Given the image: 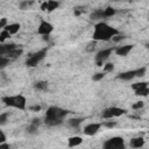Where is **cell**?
<instances>
[{
    "instance_id": "obj_19",
    "label": "cell",
    "mask_w": 149,
    "mask_h": 149,
    "mask_svg": "<svg viewBox=\"0 0 149 149\" xmlns=\"http://www.w3.org/2000/svg\"><path fill=\"white\" fill-rule=\"evenodd\" d=\"M90 17H91V20H100V19H105V17H104L102 9H95L93 13H91Z\"/></svg>"
},
{
    "instance_id": "obj_9",
    "label": "cell",
    "mask_w": 149,
    "mask_h": 149,
    "mask_svg": "<svg viewBox=\"0 0 149 149\" xmlns=\"http://www.w3.org/2000/svg\"><path fill=\"white\" fill-rule=\"evenodd\" d=\"M100 127H101V123L92 122V123H88V125H86V126L84 127V130H83V132H84V134H85V135L92 136V135H94V134H97V133L99 132Z\"/></svg>"
},
{
    "instance_id": "obj_2",
    "label": "cell",
    "mask_w": 149,
    "mask_h": 149,
    "mask_svg": "<svg viewBox=\"0 0 149 149\" xmlns=\"http://www.w3.org/2000/svg\"><path fill=\"white\" fill-rule=\"evenodd\" d=\"M69 111L64 109V108H61L58 106H50L47 112H45V116H44V122L48 125V126H59L63 123V120L64 118L68 115Z\"/></svg>"
},
{
    "instance_id": "obj_13",
    "label": "cell",
    "mask_w": 149,
    "mask_h": 149,
    "mask_svg": "<svg viewBox=\"0 0 149 149\" xmlns=\"http://www.w3.org/2000/svg\"><path fill=\"white\" fill-rule=\"evenodd\" d=\"M134 77H135V70L125 71V72H121V73H119L116 76V78L121 79V80H132Z\"/></svg>"
},
{
    "instance_id": "obj_31",
    "label": "cell",
    "mask_w": 149,
    "mask_h": 149,
    "mask_svg": "<svg viewBox=\"0 0 149 149\" xmlns=\"http://www.w3.org/2000/svg\"><path fill=\"white\" fill-rule=\"evenodd\" d=\"M147 69L146 68H140L137 70H135V77H143L146 74Z\"/></svg>"
},
{
    "instance_id": "obj_37",
    "label": "cell",
    "mask_w": 149,
    "mask_h": 149,
    "mask_svg": "<svg viewBox=\"0 0 149 149\" xmlns=\"http://www.w3.org/2000/svg\"><path fill=\"white\" fill-rule=\"evenodd\" d=\"M123 38H125V36H123V35H121V34H119V35L114 36L112 40H113V41H115V42H118V41H120V40H123Z\"/></svg>"
},
{
    "instance_id": "obj_18",
    "label": "cell",
    "mask_w": 149,
    "mask_h": 149,
    "mask_svg": "<svg viewBox=\"0 0 149 149\" xmlns=\"http://www.w3.org/2000/svg\"><path fill=\"white\" fill-rule=\"evenodd\" d=\"M22 52H23V50H22L21 48H15L14 50H12V51L7 55V57H8L9 59H12V58H17V57H20V56L22 55Z\"/></svg>"
},
{
    "instance_id": "obj_30",
    "label": "cell",
    "mask_w": 149,
    "mask_h": 149,
    "mask_svg": "<svg viewBox=\"0 0 149 149\" xmlns=\"http://www.w3.org/2000/svg\"><path fill=\"white\" fill-rule=\"evenodd\" d=\"M104 77H105V73H104V72H97V73H94V74L92 76V79H93L94 81H99V80H101Z\"/></svg>"
},
{
    "instance_id": "obj_1",
    "label": "cell",
    "mask_w": 149,
    "mask_h": 149,
    "mask_svg": "<svg viewBox=\"0 0 149 149\" xmlns=\"http://www.w3.org/2000/svg\"><path fill=\"white\" fill-rule=\"evenodd\" d=\"M119 34H120V31L116 28H114V27L107 24L106 22L101 21V22H98L94 26L92 37H93L94 41H105L106 42V41L112 40L114 36H116Z\"/></svg>"
},
{
    "instance_id": "obj_7",
    "label": "cell",
    "mask_w": 149,
    "mask_h": 149,
    "mask_svg": "<svg viewBox=\"0 0 149 149\" xmlns=\"http://www.w3.org/2000/svg\"><path fill=\"white\" fill-rule=\"evenodd\" d=\"M113 51H114L113 48H106V49L99 50V51L95 54V63H97L99 66H101V65L105 63V61L108 59V57L112 55Z\"/></svg>"
},
{
    "instance_id": "obj_32",
    "label": "cell",
    "mask_w": 149,
    "mask_h": 149,
    "mask_svg": "<svg viewBox=\"0 0 149 149\" xmlns=\"http://www.w3.org/2000/svg\"><path fill=\"white\" fill-rule=\"evenodd\" d=\"M101 126H105L106 128H114L116 126V121H105L101 123Z\"/></svg>"
},
{
    "instance_id": "obj_20",
    "label": "cell",
    "mask_w": 149,
    "mask_h": 149,
    "mask_svg": "<svg viewBox=\"0 0 149 149\" xmlns=\"http://www.w3.org/2000/svg\"><path fill=\"white\" fill-rule=\"evenodd\" d=\"M34 88L37 90V91H45V90L48 88V83H47V81H43V80L36 81V83L34 84Z\"/></svg>"
},
{
    "instance_id": "obj_23",
    "label": "cell",
    "mask_w": 149,
    "mask_h": 149,
    "mask_svg": "<svg viewBox=\"0 0 149 149\" xmlns=\"http://www.w3.org/2000/svg\"><path fill=\"white\" fill-rule=\"evenodd\" d=\"M144 87H148V83L147 81H141V83H134L132 85V88L134 91H137V90H141V88H144Z\"/></svg>"
},
{
    "instance_id": "obj_22",
    "label": "cell",
    "mask_w": 149,
    "mask_h": 149,
    "mask_svg": "<svg viewBox=\"0 0 149 149\" xmlns=\"http://www.w3.org/2000/svg\"><path fill=\"white\" fill-rule=\"evenodd\" d=\"M27 133L28 134H30V135H35V134H37V132H38V126H36V125H33V123H29L28 126H27Z\"/></svg>"
},
{
    "instance_id": "obj_26",
    "label": "cell",
    "mask_w": 149,
    "mask_h": 149,
    "mask_svg": "<svg viewBox=\"0 0 149 149\" xmlns=\"http://www.w3.org/2000/svg\"><path fill=\"white\" fill-rule=\"evenodd\" d=\"M136 95H141V97H147L148 93H149V88L148 87H144V88H141V90H137V91H134Z\"/></svg>"
},
{
    "instance_id": "obj_17",
    "label": "cell",
    "mask_w": 149,
    "mask_h": 149,
    "mask_svg": "<svg viewBox=\"0 0 149 149\" xmlns=\"http://www.w3.org/2000/svg\"><path fill=\"white\" fill-rule=\"evenodd\" d=\"M81 142H83V139H81L80 136H71V137H69V140H68V144H69L70 148L77 147V146L81 144Z\"/></svg>"
},
{
    "instance_id": "obj_15",
    "label": "cell",
    "mask_w": 149,
    "mask_h": 149,
    "mask_svg": "<svg viewBox=\"0 0 149 149\" xmlns=\"http://www.w3.org/2000/svg\"><path fill=\"white\" fill-rule=\"evenodd\" d=\"M129 146L132 148H135V149H139V148H142L144 146V139L143 137H134L130 140L129 142Z\"/></svg>"
},
{
    "instance_id": "obj_6",
    "label": "cell",
    "mask_w": 149,
    "mask_h": 149,
    "mask_svg": "<svg viewBox=\"0 0 149 149\" xmlns=\"http://www.w3.org/2000/svg\"><path fill=\"white\" fill-rule=\"evenodd\" d=\"M126 114V111L123 108H120V107H115V106H112V107H108V108H105L101 113L102 118L104 119H113V118H119L121 115Z\"/></svg>"
},
{
    "instance_id": "obj_24",
    "label": "cell",
    "mask_w": 149,
    "mask_h": 149,
    "mask_svg": "<svg viewBox=\"0 0 149 149\" xmlns=\"http://www.w3.org/2000/svg\"><path fill=\"white\" fill-rule=\"evenodd\" d=\"M10 63V59L7 56H0V69L6 68Z\"/></svg>"
},
{
    "instance_id": "obj_12",
    "label": "cell",
    "mask_w": 149,
    "mask_h": 149,
    "mask_svg": "<svg viewBox=\"0 0 149 149\" xmlns=\"http://www.w3.org/2000/svg\"><path fill=\"white\" fill-rule=\"evenodd\" d=\"M133 48H134V44H126V45H121V47H118L116 49H114V52L118 56H126L132 51Z\"/></svg>"
},
{
    "instance_id": "obj_4",
    "label": "cell",
    "mask_w": 149,
    "mask_h": 149,
    "mask_svg": "<svg viewBox=\"0 0 149 149\" xmlns=\"http://www.w3.org/2000/svg\"><path fill=\"white\" fill-rule=\"evenodd\" d=\"M102 149H126L125 140L121 136H113L104 142Z\"/></svg>"
},
{
    "instance_id": "obj_16",
    "label": "cell",
    "mask_w": 149,
    "mask_h": 149,
    "mask_svg": "<svg viewBox=\"0 0 149 149\" xmlns=\"http://www.w3.org/2000/svg\"><path fill=\"white\" fill-rule=\"evenodd\" d=\"M84 121L83 118H72V119H69L68 120V126L71 127V128H79V126L81 125V122Z\"/></svg>"
},
{
    "instance_id": "obj_10",
    "label": "cell",
    "mask_w": 149,
    "mask_h": 149,
    "mask_svg": "<svg viewBox=\"0 0 149 149\" xmlns=\"http://www.w3.org/2000/svg\"><path fill=\"white\" fill-rule=\"evenodd\" d=\"M59 7V2L58 1H44L41 3V9L42 10H48V12H52L55 9H57Z\"/></svg>"
},
{
    "instance_id": "obj_14",
    "label": "cell",
    "mask_w": 149,
    "mask_h": 149,
    "mask_svg": "<svg viewBox=\"0 0 149 149\" xmlns=\"http://www.w3.org/2000/svg\"><path fill=\"white\" fill-rule=\"evenodd\" d=\"M20 28H21L20 23H9V24H7L3 29H5L9 35H15V34L20 30Z\"/></svg>"
},
{
    "instance_id": "obj_34",
    "label": "cell",
    "mask_w": 149,
    "mask_h": 149,
    "mask_svg": "<svg viewBox=\"0 0 149 149\" xmlns=\"http://www.w3.org/2000/svg\"><path fill=\"white\" fill-rule=\"evenodd\" d=\"M41 108H42V107H41L40 105H34V106H30V107H29V109L33 111V112H40Z\"/></svg>"
},
{
    "instance_id": "obj_27",
    "label": "cell",
    "mask_w": 149,
    "mask_h": 149,
    "mask_svg": "<svg viewBox=\"0 0 149 149\" xmlns=\"http://www.w3.org/2000/svg\"><path fill=\"white\" fill-rule=\"evenodd\" d=\"M8 37H10V35H9L5 29H2V30L0 31V43H3Z\"/></svg>"
},
{
    "instance_id": "obj_8",
    "label": "cell",
    "mask_w": 149,
    "mask_h": 149,
    "mask_svg": "<svg viewBox=\"0 0 149 149\" xmlns=\"http://www.w3.org/2000/svg\"><path fill=\"white\" fill-rule=\"evenodd\" d=\"M54 30V26L48 22V21H41V23L38 24V28H37V33L44 37L49 36Z\"/></svg>"
},
{
    "instance_id": "obj_36",
    "label": "cell",
    "mask_w": 149,
    "mask_h": 149,
    "mask_svg": "<svg viewBox=\"0 0 149 149\" xmlns=\"http://www.w3.org/2000/svg\"><path fill=\"white\" fill-rule=\"evenodd\" d=\"M7 24H8V23H7V19H5V17H3V19H1V20H0V28H2V29H3Z\"/></svg>"
},
{
    "instance_id": "obj_25",
    "label": "cell",
    "mask_w": 149,
    "mask_h": 149,
    "mask_svg": "<svg viewBox=\"0 0 149 149\" xmlns=\"http://www.w3.org/2000/svg\"><path fill=\"white\" fill-rule=\"evenodd\" d=\"M33 5H34V1H21L19 3V7H20V9H28Z\"/></svg>"
},
{
    "instance_id": "obj_38",
    "label": "cell",
    "mask_w": 149,
    "mask_h": 149,
    "mask_svg": "<svg viewBox=\"0 0 149 149\" xmlns=\"http://www.w3.org/2000/svg\"><path fill=\"white\" fill-rule=\"evenodd\" d=\"M30 123H33V125H36V126H38V125H40V119H38V118H35V119H33V120L30 121Z\"/></svg>"
},
{
    "instance_id": "obj_29",
    "label": "cell",
    "mask_w": 149,
    "mask_h": 149,
    "mask_svg": "<svg viewBox=\"0 0 149 149\" xmlns=\"http://www.w3.org/2000/svg\"><path fill=\"white\" fill-rule=\"evenodd\" d=\"M8 113L7 112H5V113H1L0 114V126H2V125H5L6 122H7V120H8Z\"/></svg>"
},
{
    "instance_id": "obj_3",
    "label": "cell",
    "mask_w": 149,
    "mask_h": 149,
    "mask_svg": "<svg viewBox=\"0 0 149 149\" xmlns=\"http://www.w3.org/2000/svg\"><path fill=\"white\" fill-rule=\"evenodd\" d=\"M1 101L8 106L13 107L20 111H24L27 108V99L22 94H16V95H5L1 98Z\"/></svg>"
},
{
    "instance_id": "obj_35",
    "label": "cell",
    "mask_w": 149,
    "mask_h": 149,
    "mask_svg": "<svg viewBox=\"0 0 149 149\" xmlns=\"http://www.w3.org/2000/svg\"><path fill=\"white\" fill-rule=\"evenodd\" d=\"M3 142H6V135H5V133L0 129V144L3 143Z\"/></svg>"
},
{
    "instance_id": "obj_11",
    "label": "cell",
    "mask_w": 149,
    "mask_h": 149,
    "mask_svg": "<svg viewBox=\"0 0 149 149\" xmlns=\"http://www.w3.org/2000/svg\"><path fill=\"white\" fill-rule=\"evenodd\" d=\"M15 48H17V45L14 43H0V56H7Z\"/></svg>"
},
{
    "instance_id": "obj_33",
    "label": "cell",
    "mask_w": 149,
    "mask_h": 149,
    "mask_svg": "<svg viewBox=\"0 0 149 149\" xmlns=\"http://www.w3.org/2000/svg\"><path fill=\"white\" fill-rule=\"evenodd\" d=\"M143 106H144V102H143V101H136L135 104H133L132 108H133V109H141Z\"/></svg>"
},
{
    "instance_id": "obj_21",
    "label": "cell",
    "mask_w": 149,
    "mask_h": 149,
    "mask_svg": "<svg viewBox=\"0 0 149 149\" xmlns=\"http://www.w3.org/2000/svg\"><path fill=\"white\" fill-rule=\"evenodd\" d=\"M102 13H104V17L107 19V17L113 16V15L116 13V10H115L113 7H106L105 9H102Z\"/></svg>"
},
{
    "instance_id": "obj_5",
    "label": "cell",
    "mask_w": 149,
    "mask_h": 149,
    "mask_svg": "<svg viewBox=\"0 0 149 149\" xmlns=\"http://www.w3.org/2000/svg\"><path fill=\"white\" fill-rule=\"evenodd\" d=\"M47 51H48V49L44 48V49H42V50H38V51L31 54V55L26 59V65L29 66V68H34V66H36V65H37V64L45 57Z\"/></svg>"
},
{
    "instance_id": "obj_28",
    "label": "cell",
    "mask_w": 149,
    "mask_h": 149,
    "mask_svg": "<svg viewBox=\"0 0 149 149\" xmlns=\"http://www.w3.org/2000/svg\"><path fill=\"white\" fill-rule=\"evenodd\" d=\"M114 70V64L113 63H106L104 65V73L106 72H112Z\"/></svg>"
},
{
    "instance_id": "obj_39",
    "label": "cell",
    "mask_w": 149,
    "mask_h": 149,
    "mask_svg": "<svg viewBox=\"0 0 149 149\" xmlns=\"http://www.w3.org/2000/svg\"><path fill=\"white\" fill-rule=\"evenodd\" d=\"M0 149H10V148H9L8 143L3 142V143H1V144H0Z\"/></svg>"
}]
</instances>
